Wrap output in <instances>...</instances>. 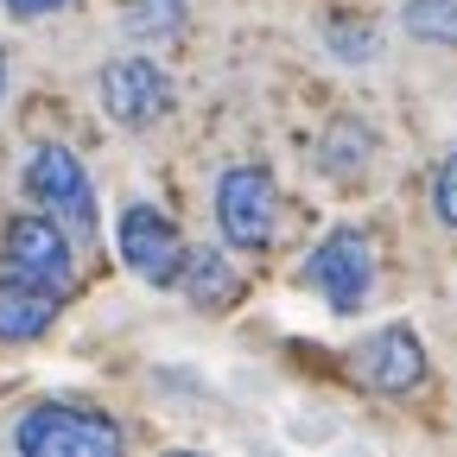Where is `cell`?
<instances>
[{"label": "cell", "mask_w": 457, "mask_h": 457, "mask_svg": "<svg viewBox=\"0 0 457 457\" xmlns=\"http://www.w3.org/2000/svg\"><path fill=\"white\" fill-rule=\"evenodd\" d=\"M13 451L26 457H114L121 451V426L77 400H45L13 426Z\"/></svg>", "instance_id": "1"}, {"label": "cell", "mask_w": 457, "mask_h": 457, "mask_svg": "<svg viewBox=\"0 0 457 457\" xmlns=\"http://www.w3.org/2000/svg\"><path fill=\"white\" fill-rule=\"evenodd\" d=\"M273 216H279V191L267 165H228L216 179V228L228 248H267Z\"/></svg>", "instance_id": "2"}, {"label": "cell", "mask_w": 457, "mask_h": 457, "mask_svg": "<svg viewBox=\"0 0 457 457\" xmlns=\"http://www.w3.org/2000/svg\"><path fill=\"white\" fill-rule=\"evenodd\" d=\"M305 286L330 312L350 318L369 299V286H375V248H369L362 228H330V236L312 248V261H305Z\"/></svg>", "instance_id": "3"}, {"label": "cell", "mask_w": 457, "mask_h": 457, "mask_svg": "<svg viewBox=\"0 0 457 457\" xmlns=\"http://www.w3.org/2000/svg\"><path fill=\"white\" fill-rule=\"evenodd\" d=\"M0 261H7V273L38 279V286H57V293L71 286V267H77L71 236H64V222H57L51 210L13 216L7 228H0Z\"/></svg>", "instance_id": "4"}, {"label": "cell", "mask_w": 457, "mask_h": 457, "mask_svg": "<svg viewBox=\"0 0 457 457\" xmlns=\"http://www.w3.org/2000/svg\"><path fill=\"white\" fill-rule=\"evenodd\" d=\"M26 197L45 204L57 222H71V228H96V185H89V171L71 146H32L26 159Z\"/></svg>", "instance_id": "5"}, {"label": "cell", "mask_w": 457, "mask_h": 457, "mask_svg": "<svg viewBox=\"0 0 457 457\" xmlns=\"http://www.w3.org/2000/svg\"><path fill=\"white\" fill-rule=\"evenodd\" d=\"M114 242H121V261L146 279V286H171L179 279V261H185V236L179 222L153 204H128L121 222H114Z\"/></svg>", "instance_id": "6"}, {"label": "cell", "mask_w": 457, "mask_h": 457, "mask_svg": "<svg viewBox=\"0 0 457 457\" xmlns=\"http://www.w3.org/2000/svg\"><path fill=\"white\" fill-rule=\"evenodd\" d=\"M102 108L114 128H153L171 114V77L153 57H114L102 71Z\"/></svg>", "instance_id": "7"}, {"label": "cell", "mask_w": 457, "mask_h": 457, "mask_svg": "<svg viewBox=\"0 0 457 457\" xmlns=\"http://www.w3.org/2000/svg\"><path fill=\"white\" fill-rule=\"evenodd\" d=\"M356 375L375 394H413L426 381V343L407 324H381L362 350H356Z\"/></svg>", "instance_id": "8"}, {"label": "cell", "mask_w": 457, "mask_h": 457, "mask_svg": "<svg viewBox=\"0 0 457 457\" xmlns=\"http://www.w3.org/2000/svg\"><path fill=\"white\" fill-rule=\"evenodd\" d=\"M51 318H57V286L20 279V273L0 279V343H32L51 330Z\"/></svg>", "instance_id": "9"}, {"label": "cell", "mask_w": 457, "mask_h": 457, "mask_svg": "<svg viewBox=\"0 0 457 457\" xmlns=\"http://www.w3.org/2000/svg\"><path fill=\"white\" fill-rule=\"evenodd\" d=\"M171 286H185L191 305H204V312H228V305H236V293H242L236 267H228L216 248H185L179 279H171Z\"/></svg>", "instance_id": "10"}, {"label": "cell", "mask_w": 457, "mask_h": 457, "mask_svg": "<svg viewBox=\"0 0 457 457\" xmlns=\"http://www.w3.org/2000/svg\"><path fill=\"white\" fill-rule=\"evenodd\" d=\"M369 153H375V134L362 121H330L324 140H318V165L330 171V179H356V171L369 165Z\"/></svg>", "instance_id": "11"}, {"label": "cell", "mask_w": 457, "mask_h": 457, "mask_svg": "<svg viewBox=\"0 0 457 457\" xmlns=\"http://www.w3.org/2000/svg\"><path fill=\"white\" fill-rule=\"evenodd\" d=\"M185 13H191V0H121V26L146 45L185 32Z\"/></svg>", "instance_id": "12"}, {"label": "cell", "mask_w": 457, "mask_h": 457, "mask_svg": "<svg viewBox=\"0 0 457 457\" xmlns=\"http://www.w3.org/2000/svg\"><path fill=\"white\" fill-rule=\"evenodd\" d=\"M400 26H407V38H426V45H457V0H407Z\"/></svg>", "instance_id": "13"}, {"label": "cell", "mask_w": 457, "mask_h": 457, "mask_svg": "<svg viewBox=\"0 0 457 457\" xmlns=\"http://www.w3.org/2000/svg\"><path fill=\"white\" fill-rule=\"evenodd\" d=\"M330 51L343 57V64H375L381 38H375L369 20H337V26H330Z\"/></svg>", "instance_id": "14"}, {"label": "cell", "mask_w": 457, "mask_h": 457, "mask_svg": "<svg viewBox=\"0 0 457 457\" xmlns=\"http://www.w3.org/2000/svg\"><path fill=\"white\" fill-rule=\"evenodd\" d=\"M432 204H438V222L457 228V153L438 165V179H432Z\"/></svg>", "instance_id": "15"}, {"label": "cell", "mask_w": 457, "mask_h": 457, "mask_svg": "<svg viewBox=\"0 0 457 457\" xmlns=\"http://www.w3.org/2000/svg\"><path fill=\"white\" fill-rule=\"evenodd\" d=\"M13 20H45V13H57V7H71V0H0Z\"/></svg>", "instance_id": "16"}, {"label": "cell", "mask_w": 457, "mask_h": 457, "mask_svg": "<svg viewBox=\"0 0 457 457\" xmlns=\"http://www.w3.org/2000/svg\"><path fill=\"white\" fill-rule=\"evenodd\" d=\"M0 96H7V57H0Z\"/></svg>", "instance_id": "17"}]
</instances>
